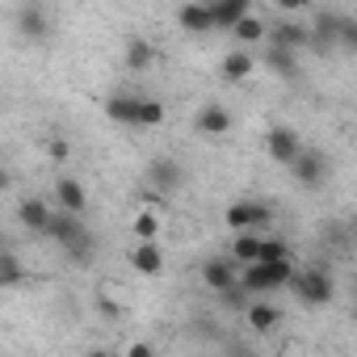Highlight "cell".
<instances>
[{
    "instance_id": "6",
    "label": "cell",
    "mask_w": 357,
    "mask_h": 357,
    "mask_svg": "<svg viewBox=\"0 0 357 357\" xmlns=\"http://www.w3.org/2000/svg\"><path fill=\"white\" fill-rule=\"evenodd\" d=\"M290 176L303 185V190H319L324 185V176H328V155L315 151V147H303L290 164Z\"/></svg>"
},
{
    "instance_id": "5",
    "label": "cell",
    "mask_w": 357,
    "mask_h": 357,
    "mask_svg": "<svg viewBox=\"0 0 357 357\" xmlns=\"http://www.w3.org/2000/svg\"><path fill=\"white\" fill-rule=\"evenodd\" d=\"M265 43H278V47H290V51H311V22L282 13V22H269Z\"/></svg>"
},
{
    "instance_id": "29",
    "label": "cell",
    "mask_w": 357,
    "mask_h": 357,
    "mask_svg": "<svg viewBox=\"0 0 357 357\" xmlns=\"http://www.w3.org/2000/svg\"><path fill=\"white\" fill-rule=\"evenodd\" d=\"M219 303H223L227 311H248V303H252V290H248L244 282H236V286L219 290Z\"/></svg>"
},
{
    "instance_id": "16",
    "label": "cell",
    "mask_w": 357,
    "mask_h": 357,
    "mask_svg": "<svg viewBox=\"0 0 357 357\" xmlns=\"http://www.w3.org/2000/svg\"><path fill=\"white\" fill-rule=\"evenodd\" d=\"M139 97H143V93H109V97H105V118L118 122V126H135Z\"/></svg>"
},
{
    "instance_id": "14",
    "label": "cell",
    "mask_w": 357,
    "mask_h": 357,
    "mask_svg": "<svg viewBox=\"0 0 357 357\" xmlns=\"http://www.w3.org/2000/svg\"><path fill=\"white\" fill-rule=\"evenodd\" d=\"M336 26H340V13H315L311 17V51H319V55L336 51Z\"/></svg>"
},
{
    "instance_id": "8",
    "label": "cell",
    "mask_w": 357,
    "mask_h": 357,
    "mask_svg": "<svg viewBox=\"0 0 357 357\" xmlns=\"http://www.w3.org/2000/svg\"><path fill=\"white\" fill-rule=\"evenodd\" d=\"M176 26H181L185 34H211V30H219L215 13H211V0H185V5L176 9Z\"/></svg>"
},
{
    "instance_id": "24",
    "label": "cell",
    "mask_w": 357,
    "mask_h": 357,
    "mask_svg": "<svg viewBox=\"0 0 357 357\" xmlns=\"http://www.w3.org/2000/svg\"><path fill=\"white\" fill-rule=\"evenodd\" d=\"M63 257H68L76 269H89V265H93V257H97V240H93V231L84 227L72 244H63Z\"/></svg>"
},
{
    "instance_id": "33",
    "label": "cell",
    "mask_w": 357,
    "mask_h": 357,
    "mask_svg": "<svg viewBox=\"0 0 357 357\" xmlns=\"http://www.w3.org/2000/svg\"><path fill=\"white\" fill-rule=\"evenodd\" d=\"M278 9L290 17H303V13H311V0H278Z\"/></svg>"
},
{
    "instance_id": "2",
    "label": "cell",
    "mask_w": 357,
    "mask_h": 357,
    "mask_svg": "<svg viewBox=\"0 0 357 357\" xmlns=\"http://www.w3.org/2000/svg\"><path fill=\"white\" fill-rule=\"evenodd\" d=\"M290 286H294V298H298L303 307H328V303L336 298V282H332V273L319 269V265L298 269Z\"/></svg>"
},
{
    "instance_id": "27",
    "label": "cell",
    "mask_w": 357,
    "mask_h": 357,
    "mask_svg": "<svg viewBox=\"0 0 357 357\" xmlns=\"http://www.w3.org/2000/svg\"><path fill=\"white\" fill-rule=\"evenodd\" d=\"M22 278H26V269H22V261H17V252H0V290H13V286H22Z\"/></svg>"
},
{
    "instance_id": "32",
    "label": "cell",
    "mask_w": 357,
    "mask_h": 357,
    "mask_svg": "<svg viewBox=\"0 0 357 357\" xmlns=\"http://www.w3.org/2000/svg\"><path fill=\"white\" fill-rule=\"evenodd\" d=\"M47 155H51L55 164H63V160L72 155V143H68V139H51V143H47Z\"/></svg>"
},
{
    "instance_id": "10",
    "label": "cell",
    "mask_w": 357,
    "mask_h": 357,
    "mask_svg": "<svg viewBox=\"0 0 357 357\" xmlns=\"http://www.w3.org/2000/svg\"><path fill=\"white\" fill-rule=\"evenodd\" d=\"M231 126H236V118H231V109L219 105V101H211V105H202V109L194 114V130H198V135L219 139V135H227Z\"/></svg>"
},
{
    "instance_id": "1",
    "label": "cell",
    "mask_w": 357,
    "mask_h": 357,
    "mask_svg": "<svg viewBox=\"0 0 357 357\" xmlns=\"http://www.w3.org/2000/svg\"><path fill=\"white\" fill-rule=\"evenodd\" d=\"M294 273H298V269H294V257H290V261H252V265L240 269V282H244L252 294H273V290L290 286Z\"/></svg>"
},
{
    "instance_id": "11",
    "label": "cell",
    "mask_w": 357,
    "mask_h": 357,
    "mask_svg": "<svg viewBox=\"0 0 357 357\" xmlns=\"http://www.w3.org/2000/svg\"><path fill=\"white\" fill-rule=\"evenodd\" d=\"M126 261H130V269H135V273H143V278L164 273V248H160L155 240H135Z\"/></svg>"
},
{
    "instance_id": "26",
    "label": "cell",
    "mask_w": 357,
    "mask_h": 357,
    "mask_svg": "<svg viewBox=\"0 0 357 357\" xmlns=\"http://www.w3.org/2000/svg\"><path fill=\"white\" fill-rule=\"evenodd\" d=\"M164 122V105L155 97H139V109H135V130H155Z\"/></svg>"
},
{
    "instance_id": "12",
    "label": "cell",
    "mask_w": 357,
    "mask_h": 357,
    "mask_svg": "<svg viewBox=\"0 0 357 357\" xmlns=\"http://www.w3.org/2000/svg\"><path fill=\"white\" fill-rule=\"evenodd\" d=\"M17 34L26 38V43H43L47 34H51V17H47V9L43 5H22V13H17Z\"/></svg>"
},
{
    "instance_id": "21",
    "label": "cell",
    "mask_w": 357,
    "mask_h": 357,
    "mask_svg": "<svg viewBox=\"0 0 357 357\" xmlns=\"http://www.w3.org/2000/svg\"><path fill=\"white\" fill-rule=\"evenodd\" d=\"M231 38H236L240 47H257V43H265V38H269V22H265V17H257V13H248V17H240V22H236Z\"/></svg>"
},
{
    "instance_id": "15",
    "label": "cell",
    "mask_w": 357,
    "mask_h": 357,
    "mask_svg": "<svg viewBox=\"0 0 357 357\" xmlns=\"http://www.w3.org/2000/svg\"><path fill=\"white\" fill-rule=\"evenodd\" d=\"M80 231H84L80 215H76V211H63V206H59V211L51 215V223H47V240H55L59 248H63V244H72Z\"/></svg>"
},
{
    "instance_id": "4",
    "label": "cell",
    "mask_w": 357,
    "mask_h": 357,
    "mask_svg": "<svg viewBox=\"0 0 357 357\" xmlns=\"http://www.w3.org/2000/svg\"><path fill=\"white\" fill-rule=\"evenodd\" d=\"M269 219H273V206H269V202H252V198L231 202L227 215H223V223H227L231 231H257V227H265Z\"/></svg>"
},
{
    "instance_id": "18",
    "label": "cell",
    "mask_w": 357,
    "mask_h": 357,
    "mask_svg": "<svg viewBox=\"0 0 357 357\" xmlns=\"http://www.w3.org/2000/svg\"><path fill=\"white\" fill-rule=\"evenodd\" d=\"M211 13H215V26L231 34V30H236V22L252 13V0H211Z\"/></svg>"
},
{
    "instance_id": "3",
    "label": "cell",
    "mask_w": 357,
    "mask_h": 357,
    "mask_svg": "<svg viewBox=\"0 0 357 357\" xmlns=\"http://www.w3.org/2000/svg\"><path fill=\"white\" fill-rule=\"evenodd\" d=\"M181 185H185V168L176 155H155L147 164V190H155L160 198H172Z\"/></svg>"
},
{
    "instance_id": "7",
    "label": "cell",
    "mask_w": 357,
    "mask_h": 357,
    "mask_svg": "<svg viewBox=\"0 0 357 357\" xmlns=\"http://www.w3.org/2000/svg\"><path fill=\"white\" fill-rule=\"evenodd\" d=\"M265 151H269V160H273V164L290 168V164H294V155L303 151V139H298V130H294V126H269V130H265Z\"/></svg>"
},
{
    "instance_id": "19",
    "label": "cell",
    "mask_w": 357,
    "mask_h": 357,
    "mask_svg": "<svg viewBox=\"0 0 357 357\" xmlns=\"http://www.w3.org/2000/svg\"><path fill=\"white\" fill-rule=\"evenodd\" d=\"M244 319H248L252 332H273V328L282 324V307H273L269 298H257V303H248Z\"/></svg>"
},
{
    "instance_id": "17",
    "label": "cell",
    "mask_w": 357,
    "mask_h": 357,
    "mask_svg": "<svg viewBox=\"0 0 357 357\" xmlns=\"http://www.w3.org/2000/svg\"><path fill=\"white\" fill-rule=\"evenodd\" d=\"M51 206L43 202V198H22V206H17V219H22V227L26 231H38V236H47V223H51Z\"/></svg>"
},
{
    "instance_id": "9",
    "label": "cell",
    "mask_w": 357,
    "mask_h": 357,
    "mask_svg": "<svg viewBox=\"0 0 357 357\" xmlns=\"http://www.w3.org/2000/svg\"><path fill=\"white\" fill-rule=\"evenodd\" d=\"M240 282V261L236 257H211L206 265H202V286L206 290H227V286H236Z\"/></svg>"
},
{
    "instance_id": "34",
    "label": "cell",
    "mask_w": 357,
    "mask_h": 357,
    "mask_svg": "<svg viewBox=\"0 0 357 357\" xmlns=\"http://www.w3.org/2000/svg\"><path fill=\"white\" fill-rule=\"evenodd\" d=\"M130 357H151V344H130Z\"/></svg>"
},
{
    "instance_id": "13",
    "label": "cell",
    "mask_w": 357,
    "mask_h": 357,
    "mask_svg": "<svg viewBox=\"0 0 357 357\" xmlns=\"http://www.w3.org/2000/svg\"><path fill=\"white\" fill-rule=\"evenodd\" d=\"M303 51H290V47H278V43H269V51H265V68L278 76V80H298V72H303V59H298Z\"/></svg>"
},
{
    "instance_id": "30",
    "label": "cell",
    "mask_w": 357,
    "mask_h": 357,
    "mask_svg": "<svg viewBox=\"0 0 357 357\" xmlns=\"http://www.w3.org/2000/svg\"><path fill=\"white\" fill-rule=\"evenodd\" d=\"M160 215H151V211H139L135 215V240H155L160 236Z\"/></svg>"
},
{
    "instance_id": "25",
    "label": "cell",
    "mask_w": 357,
    "mask_h": 357,
    "mask_svg": "<svg viewBox=\"0 0 357 357\" xmlns=\"http://www.w3.org/2000/svg\"><path fill=\"white\" fill-rule=\"evenodd\" d=\"M261 240H265V236L236 231V240H231V257H236L240 265H252V261H261Z\"/></svg>"
},
{
    "instance_id": "28",
    "label": "cell",
    "mask_w": 357,
    "mask_h": 357,
    "mask_svg": "<svg viewBox=\"0 0 357 357\" xmlns=\"http://www.w3.org/2000/svg\"><path fill=\"white\" fill-rule=\"evenodd\" d=\"M336 51L357 55V17H353V13H340V26H336Z\"/></svg>"
},
{
    "instance_id": "22",
    "label": "cell",
    "mask_w": 357,
    "mask_h": 357,
    "mask_svg": "<svg viewBox=\"0 0 357 357\" xmlns=\"http://www.w3.org/2000/svg\"><path fill=\"white\" fill-rule=\"evenodd\" d=\"M252 68H257V59L248 55V47H240V51H231V55H223V63H219V72H223V80H231V84H240V80H248V76H252Z\"/></svg>"
},
{
    "instance_id": "23",
    "label": "cell",
    "mask_w": 357,
    "mask_h": 357,
    "mask_svg": "<svg viewBox=\"0 0 357 357\" xmlns=\"http://www.w3.org/2000/svg\"><path fill=\"white\" fill-rule=\"evenodd\" d=\"M122 63H126V72H147L155 63V47L147 38H130L126 51H122Z\"/></svg>"
},
{
    "instance_id": "35",
    "label": "cell",
    "mask_w": 357,
    "mask_h": 357,
    "mask_svg": "<svg viewBox=\"0 0 357 357\" xmlns=\"http://www.w3.org/2000/svg\"><path fill=\"white\" fill-rule=\"evenodd\" d=\"M353 231H357V215H353Z\"/></svg>"
},
{
    "instance_id": "31",
    "label": "cell",
    "mask_w": 357,
    "mask_h": 357,
    "mask_svg": "<svg viewBox=\"0 0 357 357\" xmlns=\"http://www.w3.org/2000/svg\"><path fill=\"white\" fill-rule=\"evenodd\" d=\"M290 257H294V252H290L286 240H273V236L261 240V261H290Z\"/></svg>"
},
{
    "instance_id": "20",
    "label": "cell",
    "mask_w": 357,
    "mask_h": 357,
    "mask_svg": "<svg viewBox=\"0 0 357 357\" xmlns=\"http://www.w3.org/2000/svg\"><path fill=\"white\" fill-rule=\"evenodd\" d=\"M55 202H59L63 211H76V215H84V206H89V194H84V185L76 181V176H59V181H55Z\"/></svg>"
}]
</instances>
